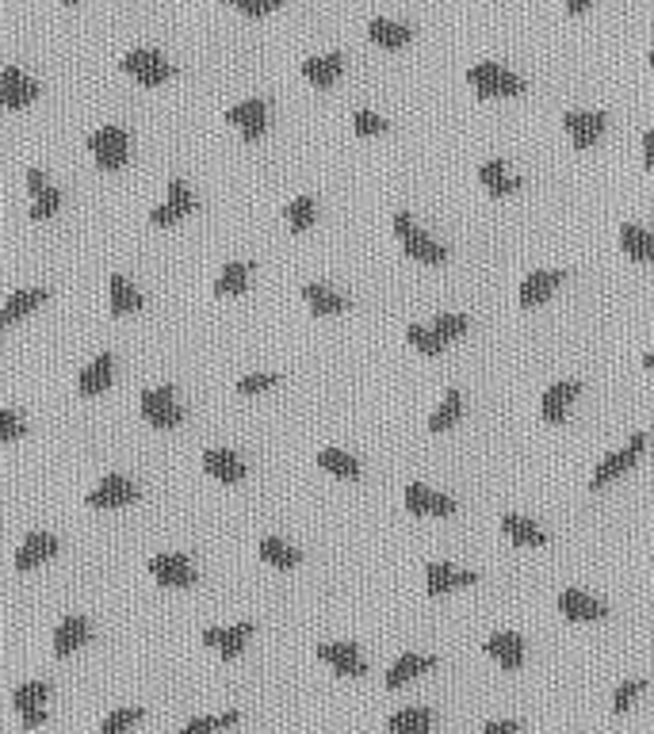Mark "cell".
<instances>
[{
	"mask_svg": "<svg viewBox=\"0 0 654 734\" xmlns=\"http://www.w3.org/2000/svg\"><path fill=\"white\" fill-rule=\"evenodd\" d=\"M467 85L475 88L479 100H513L524 92V81L517 73H509L498 62H479L467 69Z\"/></svg>",
	"mask_w": 654,
	"mask_h": 734,
	"instance_id": "1",
	"label": "cell"
},
{
	"mask_svg": "<svg viewBox=\"0 0 654 734\" xmlns=\"http://www.w3.org/2000/svg\"><path fill=\"white\" fill-rule=\"evenodd\" d=\"M88 153H92L100 173H119L127 165V157H131V134L123 127H115V123L92 130L88 134Z\"/></svg>",
	"mask_w": 654,
	"mask_h": 734,
	"instance_id": "2",
	"label": "cell"
},
{
	"mask_svg": "<svg viewBox=\"0 0 654 734\" xmlns=\"http://www.w3.org/2000/svg\"><path fill=\"white\" fill-rule=\"evenodd\" d=\"M394 234H398V241H402L406 257L417 260V264L436 268V264H444V260H448V249H444L436 238H429V234H425V230H421L406 211H398V215H394Z\"/></svg>",
	"mask_w": 654,
	"mask_h": 734,
	"instance_id": "3",
	"label": "cell"
},
{
	"mask_svg": "<svg viewBox=\"0 0 654 734\" xmlns=\"http://www.w3.org/2000/svg\"><path fill=\"white\" fill-rule=\"evenodd\" d=\"M643 448H647V432H632V436H628V444H624L620 452L605 455V459L597 463V471H593V478H589V490H605L609 482H616L620 475H628L635 463H639Z\"/></svg>",
	"mask_w": 654,
	"mask_h": 734,
	"instance_id": "4",
	"label": "cell"
},
{
	"mask_svg": "<svg viewBox=\"0 0 654 734\" xmlns=\"http://www.w3.org/2000/svg\"><path fill=\"white\" fill-rule=\"evenodd\" d=\"M138 410L142 417L150 421V429H180L184 425V406L176 402L173 387H153V390H142V402H138Z\"/></svg>",
	"mask_w": 654,
	"mask_h": 734,
	"instance_id": "5",
	"label": "cell"
},
{
	"mask_svg": "<svg viewBox=\"0 0 654 734\" xmlns=\"http://www.w3.org/2000/svg\"><path fill=\"white\" fill-rule=\"evenodd\" d=\"M119 69L131 77L134 85L142 88H157L165 85V81H173V62H165L157 50H131L123 62H119Z\"/></svg>",
	"mask_w": 654,
	"mask_h": 734,
	"instance_id": "6",
	"label": "cell"
},
{
	"mask_svg": "<svg viewBox=\"0 0 654 734\" xmlns=\"http://www.w3.org/2000/svg\"><path fill=\"white\" fill-rule=\"evenodd\" d=\"M150 574H153V582L165 585V589H192V585H196V566H192L188 555H180V551L153 555Z\"/></svg>",
	"mask_w": 654,
	"mask_h": 734,
	"instance_id": "7",
	"label": "cell"
},
{
	"mask_svg": "<svg viewBox=\"0 0 654 734\" xmlns=\"http://www.w3.org/2000/svg\"><path fill=\"white\" fill-rule=\"evenodd\" d=\"M605 127H609V115L605 111H567L563 115V130L570 134V146L574 150H593L601 142Z\"/></svg>",
	"mask_w": 654,
	"mask_h": 734,
	"instance_id": "8",
	"label": "cell"
},
{
	"mask_svg": "<svg viewBox=\"0 0 654 734\" xmlns=\"http://www.w3.org/2000/svg\"><path fill=\"white\" fill-rule=\"evenodd\" d=\"M35 96H39V85L23 69H16V65L0 69V108L23 111L27 104H35Z\"/></svg>",
	"mask_w": 654,
	"mask_h": 734,
	"instance_id": "9",
	"label": "cell"
},
{
	"mask_svg": "<svg viewBox=\"0 0 654 734\" xmlns=\"http://www.w3.org/2000/svg\"><path fill=\"white\" fill-rule=\"evenodd\" d=\"M142 497V490L134 486L131 478L123 475H108L96 490H88V505L92 509H127Z\"/></svg>",
	"mask_w": 654,
	"mask_h": 734,
	"instance_id": "10",
	"label": "cell"
},
{
	"mask_svg": "<svg viewBox=\"0 0 654 734\" xmlns=\"http://www.w3.org/2000/svg\"><path fill=\"white\" fill-rule=\"evenodd\" d=\"M402 501H406L410 517H452V513H456V501H452V497L440 494V490H429V486H421V482H410Z\"/></svg>",
	"mask_w": 654,
	"mask_h": 734,
	"instance_id": "11",
	"label": "cell"
},
{
	"mask_svg": "<svg viewBox=\"0 0 654 734\" xmlns=\"http://www.w3.org/2000/svg\"><path fill=\"white\" fill-rule=\"evenodd\" d=\"M475 582H479L475 570H459L452 562H429L425 566V589H429V597H444L452 589H467V585Z\"/></svg>",
	"mask_w": 654,
	"mask_h": 734,
	"instance_id": "12",
	"label": "cell"
},
{
	"mask_svg": "<svg viewBox=\"0 0 654 734\" xmlns=\"http://www.w3.org/2000/svg\"><path fill=\"white\" fill-rule=\"evenodd\" d=\"M192 211H196V195H192V188H188L184 180H173V184H169V199L150 211V226H173V222L188 218Z\"/></svg>",
	"mask_w": 654,
	"mask_h": 734,
	"instance_id": "13",
	"label": "cell"
},
{
	"mask_svg": "<svg viewBox=\"0 0 654 734\" xmlns=\"http://www.w3.org/2000/svg\"><path fill=\"white\" fill-rule=\"evenodd\" d=\"M318 658L341 677H364L368 673V662H364L356 643H318Z\"/></svg>",
	"mask_w": 654,
	"mask_h": 734,
	"instance_id": "14",
	"label": "cell"
},
{
	"mask_svg": "<svg viewBox=\"0 0 654 734\" xmlns=\"http://www.w3.org/2000/svg\"><path fill=\"white\" fill-rule=\"evenodd\" d=\"M249 639H253V624L249 620H241L234 627H203V643L211 650H218L226 662H234Z\"/></svg>",
	"mask_w": 654,
	"mask_h": 734,
	"instance_id": "15",
	"label": "cell"
},
{
	"mask_svg": "<svg viewBox=\"0 0 654 734\" xmlns=\"http://www.w3.org/2000/svg\"><path fill=\"white\" fill-rule=\"evenodd\" d=\"M555 605H559L563 620H570V624H593V620H605L609 616V608L601 605L597 597L582 593V589H563Z\"/></svg>",
	"mask_w": 654,
	"mask_h": 734,
	"instance_id": "16",
	"label": "cell"
},
{
	"mask_svg": "<svg viewBox=\"0 0 654 734\" xmlns=\"http://www.w3.org/2000/svg\"><path fill=\"white\" fill-rule=\"evenodd\" d=\"M226 123H234L245 142H257L268 130V104L264 100H241V104L226 111Z\"/></svg>",
	"mask_w": 654,
	"mask_h": 734,
	"instance_id": "17",
	"label": "cell"
},
{
	"mask_svg": "<svg viewBox=\"0 0 654 734\" xmlns=\"http://www.w3.org/2000/svg\"><path fill=\"white\" fill-rule=\"evenodd\" d=\"M203 471L222 482V486H238L241 478L249 475L245 471V459L238 452H230V448H207L203 452Z\"/></svg>",
	"mask_w": 654,
	"mask_h": 734,
	"instance_id": "18",
	"label": "cell"
},
{
	"mask_svg": "<svg viewBox=\"0 0 654 734\" xmlns=\"http://www.w3.org/2000/svg\"><path fill=\"white\" fill-rule=\"evenodd\" d=\"M58 551H62L58 536H50V532H27V540H23L20 551H16V570L27 574V570H35V566L50 562Z\"/></svg>",
	"mask_w": 654,
	"mask_h": 734,
	"instance_id": "19",
	"label": "cell"
},
{
	"mask_svg": "<svg viewBox=\"0 0 654 734\" xmlns=\"http://www.w3.org/2000/svg\"><path fill=\"white\" fill-rule=\"evenodd\" d=\"M111 383H115V360H111V352H100L92 364L81 367V375H77V394H81V398H100L104 390H111Z\"/></svg>",
	"mask_w": 654,
	"mask_h": 734,
	"instance_id": "20",
	"label": "cell"
},
{
	"mask_svg": "<svg viewBox=\"0 0 654 734\" xmlns=\"http://www.w3.org/2000/svg\"><path fill=\"white\" fill-rule=\"evenodd\" d=\"M567 280V272H559V268H551V272H532V276H524L521 291H517V299H521L524 310H532V306H544L559 287Z\"/></svg>",
	"mask_w": 654,
	"mask_h": 734,
	"instance_id": "21",
	"label": "cell"
},
{
	"mask_svg": "<svg viewBox=\"0 0 654 734\" xmlns=\"http://www.w3.org/2000/svg\"><path fill=\"white\" fill-rule=\"evenodd\" d=\"M578 394H582V383H574V379H567V383H555V387H547L544 402H540V417H544L547 425H563Z\"/></svg>",
	"mask_w": 654,
	"mask_h": 734,
	"instance_id": "22",
	"label": "cell"
},
{
	"mask_svg": "<svg viewBox=\"0 0 654 734\" xmlns=\"http://www.w3.org/2000/svg\"><path fill=\"white\" fill-rule=\"evenodd\" d=\"M88 639H92V624H88L85 616H66L62 624L54 627V654L69 658V654H77V650L85 647Z\"/></svg>",
	"mask_w": 654,
	"mask_h": 734,
	"instance_id": "23",
	"label": "cell"
},
{
	"mask_svg": "<svg viewBox=\"0 0 654 734\" xmlns=\"http://www.w3.org/2000/svg\"><path fill=\"white\" fill-rule=\"evenodd\" d=\"M50 299V291L43 287H27V291H16V295H8V303L0 306V329H8V325L23 322L31 310H39V306Z\"/></svg>",
	"mask_w": 654,
	"mask_h": 734,
	"instance_id": "24",
	"label": "cell"
},
{
	"mask_svg": "<svg viewBox=\"0 0 654 734\" xmlns=\"http://www.w3.org/2000/svg\"><path fill=\"white\" fill-rule=\"evenodd\" d=\"M436 666H440V658H433V654H402L391 666V673H387V689H402V685H410L421 673H433Z\"/></svg>",
	"mask_w": 654,
	"mask_h": 734,
	"instance_id": "25",
	"label": "cell"
},
{
	"mask_svg": "<svg viewBox=\"0 0 654 734\" xmlns=\"http://www.w3.org/2000/svg\"><path fill=\"white\" fill-rule=\"evenodd\" d=\"M486 654L494 658V662H502V670H521L524 666V639L521 635H513V631H498V635H490L486 639Z\"/></svg>",
	"mask_w": 654,
	"mask_h": 734,
	"instance_id": "26",
	"label": "cell"
},
{
	"mask_svg": "<svg viewBox=\"0 0 654 734\" xmlns=\"http://www.w3.org/2000/svg\"><path fill=\"white\" fill-rule=\"evenodd\" d=\"M303 299L310 306V314H318V318H333V314H345L349 310V299L341 291L326 287V283H306Z\"/></svg>",
	"mask_w": 654,
	"mask_h": 734,
	"instance_id": "27",
	"label": "cell"
},
{
	"mask_svg": "<svg viewBox=\"0 0 654 734\" xmlns=\"http://www.w3.org/2000/svg\"><path fill=\"white\" fill-rule=\"evenodd\" d=\"M345 73V54H322V58H306L303 77L314 88H333Z\"/></svg>",
	"mask_w": 654,
	"mask_h": 734,
	"instance_id": "28",
	"label": "cell"
},
{
	"mask_svg": "<svg viewBox=\"0 0 654 734\" xmlns=\"http://www.w3.org/2000/svg\"><path fill=\"white\" fill-rule=\"evenodd\" d=\"M108 295H111V314H115V318H127V314H138V310L146 306V299H142V291H138V287H134V283L127 280V276H119V272H115V276H111V280H108Z\"/></svg>",
	"mask_w": 654,
	"mask_h": 734,
	"instance_id": "29",
	"label": "cell"
},
{
	"mask_svg": "<svg viewBox=\"0 0 654 734\" xmlns=\"http://www.w3.org/2000/svg\"><path fill=\"white\" fill-rule=\"evenodd\" d=\"M620 249H624V257L635 260V264H651L654 234L651 230H643V226H635V222H624V226H620Z\"/></svg>",
	"mask_w": 654,
	"mask_h": 734,
	"instance_id": "30",
	"label": "cell"
},
{
	"mask_svg": "<svg viewBox=\"0 0 654 734\" xmlns=\"http://www.w3.org/2000/svg\"><path fill=\"white\" fill-rule=\"evenodd\" d=\"M479 184L490 195H494V199L513 195V192H521V188H524L521 176H509V169H505L502 161H486V165H479Z\"/></svg>",
	"mask_w": 654,
	"mask_h": 734,
	"instance_id": "31",
	"label": "cell"
},
{
	"mask_svg": "<svg viewBox=\"0 0 654 734\" xmlns=\"http://www.w3.org/2000/svg\"><path fill=\"white\" fill-rule=\"evenodd\" d=\"M368 35L375 46H383V50H402V46H410V39H414V31L406 27V23L398 20H371L368 23Z\"/></svg>",
	"mask_w": 654,
	"mask_h": 734,
	"instance_id": "32",
	"label": "cell"
},
{
	"mask_svg": "<svg viewBox=\"0 0 654 734\" xmlns=\"http://www.w3.org/2000/svg\"><path fill=\"white\" fill-rule=\"evenodd\" d=\"M249 276H253V264H245V260H230V264L218 272L215 295H218V299H234V295H245Z\"/></svg>",
	"mask_w": 654,
	"mask_h": 734,
	"instance_id": "33",
	"label": "cell"
},
{
	"mask_svg": "<svg viewBox=\"0 0 654 734\" xmlns=\"http://www.w3.org/2000/svg\"><path fill=\"white\" fill-rule=\"evenodd\" d=\"M502 536L509 543H517V547H544L547 536L532 524V520L517 517V513H505L502 517Z\"/></svg>",
	"mask_w": 654,
	"mask_h": 734,
	"instance_id": "34",
	"label": "cell"
},
{
	"mask_svg": "<svg viewBox=\"0 0 654 734\" xmlns=\"http://www.w3.org/2000/svg\"><path fill=\"white\" fill-rule=\"evenodd\" d=\"M391 734H433V712L429 708H402L387 719Z\"/></svg>",
	"mask_w": 654,
	"mask_h": 734,
	"instance_id": "35",
	"label": "cell"
},
{
	"mask_svg": "<svg viewBox=\"0 0 654 734\" xmlns=\"http://www.w3.org/2000/svg\"><path fill=\"white\" fill-rule=\"evenodd\" d=\"M261 559L268 562V566H276V570H295L299 562H303V551H295L287 540H280V536H264L261 540Z\"/></svg>",
	"mask_w": 654,
	"mask_h": 734,
	"instance_id": "36",
	"label": "cell"
},
{
	"mask_svg": "<svg viewBox=\"0 0 654 734\" xmlns=\"http://www.w3.org/2000/svg\"><path fill=\"white\" fill-rule=\"evenodd\" d=\"M459 417H463V394H459V390H448V394L440 398V406L433 410V417H429V432L456 429Z\"/></svg>",
	"mask_w": 654,
	"mask_h": 734,
	"instance_id": "37",
	"label": "cell"
},
{
	"mask_svg": "<svg viewBox=\"0 0 654 734\" xmlns=\"http://www.w3.org/2000/svg\"><path fill=\"white\" fill-rule=\"evenodd\" d=\"M318 467L333 478H345V482L360 478V463H356L349 452H341V448H326V452H318Z\"/></svg>",
	"mask_w": 654,
	"mask_h": 734,
	"instance_id": "38",
	"label": "cell"
},
{
	"mask_svg": "<svg viewBox=\"0 0 654 734\" xmlns=\"http://www.w3.org/2000/svg\"><path fill=\"white\" fill-rule=\"evenodd\" d=\"M287 230L291 234H306L310 226H314V218H318V203H314V195H299V199H291L287 203Z\"/></svg>",
	"mask_w": 654,
	"mask_h": 734,
	"instance_id": "39",
	"label": "cell"
},
{
	"mask_svg": "<svg viewBox=\"0 0 654 734\" xmlns=\"http://www.w3.org/2000/svg\"><path fill=\"white\" fill-rule=\"evenodd\" d=\"M46 700H50V685L46 681H23L20 689L12 692V704H16V712H35V708H43Z\"/></svg>",
	"mask_w": 654,
	"mask_h": 734,
	"instance_id": "40",
	"label": "cell"
},
{
	"mask_svg": "<svg viewBox=\"0 0 654 734\" xmlns=\"http://www.w3.org/2000/svg\"><path fill=\"white\" fill-rule=\"evenodd\" d=\"M429 329H433L444 345H452V341H459V337H467L471 318H467V314H436V322L429 325Z\"/></svg>",
	"mask_w": 654,
	"mask_h": 734,
	"instance_id": "41",
	"label": "cell"
},
{
	"mask_svg": "<svg viewBox=\"0 0 654 734\" xmlns=\"http://www.w3.org/2000/svg\"><path fill=\"white\" fill-rule=\"evenodd\" d=\"M58 207H62V192L46 184L39 195H31V211H27V218H31V222H46V218L58 215Z\"/></svg>",
	"mask_w": 654,
	"mask_h": 734,
	"instance_id": "42",
	"label": "cell"
},
{
	"mask_svg": "<svg viewBox=\"0 0 654 734\" xmlns=\"http://www.w3.org/2000/svg\"><path fill=\"white\" fill-rule=\"evenodd\" d=\"M406 337H410V348H417L421 356H440V352H444V341L436 337L429 325H410Z\"/></svg>",
	"mask_w": 654,
	"mask_h": 734,
	"instance_id": "43",
	"label": "cell"
},
{
	"mask_svg": "<svg viewBox=\"0 0 654 734\" xmlns=\"http://www.w3.org/2000/svg\"><path fill=\"white\" fill-rule=\"evenodd\" d=\"M142 719H146V708H119V712H111L108 719H104L100 734H127L134 723H142Z\"/></svg>",
	"mask_w": 654,
	"mask_h": 734,
	"instance_id": "44",
	"label": "cell"
},
{
	"mask_svg": "<svg viewBox=\"0 0 654 734\" xmlns=\"http://www.w3.org/2000/svg\"><path fill=\"white\" fill-rule=\"evenodd\" d=\"M643 692H647V681H643V677H635V681H624L620 689L612 692V712L624 715V712H628V708H632V704H635V700L643 696Z\"/></svg>",
	"mask_w": 654,
	"mask_h": 734,
	"instance_id": "45",
	"label": "cell"
},
{
	"mask_svg": "<svg viewBox=\"0 0 654 734\" xmlns=\"http://www.w3.org/2000/svg\"><path fill=\"white\" fill-rule=\"evenodd\" d=\"M222 4H230V8H238L241 16H249V20H264V16H272L284 0H222Z\"/></svg>",
	"mask_w": 654,
	"mask_h": 734,
	"instance_id": "46",
	"label": "cell"
},
{
	"mask_svg": "<svg viewBox=\"0 0 654 734\" xmlns=\"http://www.w3.org/2000/svg\"><path fill=\"white\" fill-rule=\"evenodd\" d=\"M280 387V375H272V371H261V375H245V379H238V394H264V390Z\"/></svg>",
	"mask_w": 654,
	"mask_h": 734,
	"instance_id": "47",
	"label": "cell"
},
{
	"mask_svg": "<svg viewBox=\"0 0 654 734\" xmlns=\"http://www.w3.org/2000/svg\"><path fill=\"white\" fill-rule=\"evenodd\" d=\"M352 130H356L360 138H375V134L387 130V123H383L375 111H356V115H352Z\"/></svg>",
	"mask_w": 654,
	"mask_h": 734,
	"instance_id": "48",
	"label": "cell"
},
{
	"mask_svg": "<svg viewBox=\"0 0 654 734\" xmlns=\"http://www.w3.org/2000/svg\"><path fill=\"white\" fill-rule=\"evenodd\" d=\"M27 425H23V417L16 410H0V444H12V440H20Z\"/></svg>",
	"mask_w": 654,
	"mask_h": 734,
	"instance_id": "49",
	"label": "cell"
},
{
	"mask_svg": "<svg viewBox=\"0 0 654 734\" xmlns=\"http://www.w3.org/2000/svg\"><path fill=\"white\" fill-rule=\"evenodd\" d=\"M222 731V723H218V715H199L192 723H184L176 734H218Z\"/></svg>",
	"mask_w": 654,
	"mask_h": 734,
	"instance_id": "50",
	"label": "cell"
},
{
	"mask_svg": "<svg viewBox=\"0 0 654 734\" xmlns=\"http://www.w3.org/2000/svg\"><path fill=\"white\" fill-rule=\"evenodd\" d=\"M521 731V723H513V719H494V723H486L482 734H517Z\"/></svg>",
	"mask_w": 654,
	"mask_h": 734,
	"instance_id": "51",
	"label": "cell"
},
{
	"mask_svg": "<svg viewBox=\"0 0 654 734\" xmlns=\"http://www.w3.org/2000/svg\"><path fill=\"white\" fill-rule=\"evenodd\" d=\"M46 188V173L43 169H27V195H39Z\"/></svg>",
	"mask_w": 654,
	"mask_h": 734,
	"instance_id": "52",
	"label": "cell"
},
{
	"mask_svg": "<svg viewBox=\"0 0 654 734\" xmlns=\"http://www.w3.org/2000/svg\"><path fill=\"white\" fill-rule=\"evenodd\" d=\"M23 731H35V727H43L46 723V708H35V712H23Z\"/></svg>",
	"mask_w": 654,
	"mask_h": 734,
	"instance_id": "53",
	"label": "cell"
},
{
	"mask_svg": "<svg viewBox=\"0 0 654 734\" xmlns=\"http://www.w3.org/2000/svg\"><path fill=\"white\" fill-rule=\"evenodd\" d=\"M643 161H647V173L654 176V130L643 134Z\"/></svg>",
	"mask_w": 654,
	"mask_h": 734,
	"instance_id": "54",
	"label": "cell"
},
{
	"mask_svg": "<svg viewBox=\"0 0 654 734\" xmlns=\"http://www.w3.org/2000/svg\"><path fill=\"white\" fill-rule=\"evenodd\" d=\"M589 4H593V0H563L567 16H582V12H589Z\"/></svg>",
	"mask_w": 654,
	"mask_h": 734,
	"instance_id": "55",
	"label": "cell"
},
{
	"mask_svg": "<svg viewBox=\"0 0 654 734\" xmlns=\"http://www.w3.org/2000/svg\"><path fill=\"white\" fill-rule=\"evenodd\" d=\"M238 719H241V712H222V715H218V723H222V731H226V727H234Z\"/></svg>",
	"mask_w": 654,
	"mask_h": 734,
	"instance_id": "56",
	"label": "cell"
},
{
	"mask_svg": "<svg viewBox=\"0 0 654 734\" xmlns=\"http://www.w3.org/2000/svg\"><path fill=\"white\" fill-rule=\"evenodd\" d=\"M643 367H647V371L654 375V352H647V356H643Z\"/></svg>",
	"mask_w": 654,
	"mask_h": 734,
	"instance_id": "57",
	"label": "cell"
},
{
	"mask_svg": "<svg viewBox=\"0 0 654 734\" xmlns=\"http://www.w3.org/2000/svg\"><path fill=\"white\" fill-rule=\"evenodd\" d=\"M62 4H66V8H77V4H81V0H62Z\"/></svg>",
	"mask_w": 654,
	"mask_h": 734,
	"instance_id": "58",
	"label": "cell"
},
{
	"mask_svg": "<svg viewBox=\"0 0 654 734\" xmlns=\"http://www.w3.org/2000/svg\"><path fill=\"white\" fill-rule=\"evenodd\" d=\"M647 62H651V65H654V50H651V58H647Z\"/></svg>",
	"mask_w": 654,
	"mask_h": 734,
	"instance_id": "59",
	"label": "cell"
}]
</instances>
